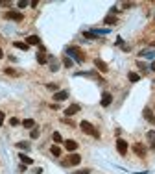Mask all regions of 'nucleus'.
Returning a JSON list of instances; mask_svg holds the SVG:
<instances>
[{
	"instance_id": "58836bf2",
	"label": "nucleus",
	"mask_w": 155,
	"mask_h": 174,
	"mask_svg": "<svg viewBox=\"0 0 155 174\" xmlns=\"http://www.w3.org/2000/svg\"><path fill=\"white\" fill-rule=\"evenodd\" d=\"M4 58V52H2V48H0V59H2Z\"/></svg>"
},
{
	"instance_id": "412c9836",
	"label": "nucleus",
	"mask_w": 155,
	"mask_h": 174,
	"mask_svg": "<svg viewBox=\"0 0 155 174\" xmlns=\"http://www.w3.org/2000/svg\"><path fill=\"white\" fill-rule=\"evenodd\" d=\"M22 126L24 128H35V121H33V118H24V121H22Z\"/></svg>"
},
{
	"instance_id": "7c9ffc66",
	"label": "nucleus",
	"mask_w": 155,
	"mask_h": 174,
	"mask_svg": "<svg viewBox=\"0 0 155 174\" xmlns=\"http://www.w3.org/2000/svg\"><path fill=\"white\" fill-rule=\"evenodd\" d=\"M52 137H54V141H55V143H63V137H61L57 132H54V135H52Z\"/></svg>"
},
{
	"instance_id": "ddd939ff",
	"label": "nucleus",
	"mask_w": 155,
	"mask_h": 174,
	"mask_svg": "<svg viewBox=\"0 0 155 174\" xmlns=\"http://www.w3.org/2000/svg\"><path fill=\"white\" fill-rule=\"evenodd\" d=\"M48 61H50V70H52V72H57V70H59V61L55 59L54 56H50Z\"/></svg>"
},
{
	"instance_id": "9d476101",
	"label": "nucleus",
	"mask_w": 155,
	"mask_h": 174,
	"mask_svg": "<svg viewBox=\"0 0 155 174\" xmlns=\"http://www.w3.org/2000/svg\"><path fill=\"white\" fill-rule=\"evenodd\" d=\"M63 145H65V148L69 150V152H74L76 148H78V143L74 139H66V141H63Z\"/></svg>"
},
{
	"instance_id": "f257e3e1",
	"label": "nucleus",
	"mask_w": 155,
	"mask_h": 174,
	"mask_svg": "<svg viewBox=\"0 0 155 174\" xmlns=\"http://www.w3.org/2000/svg\"><path fill=\"white\" fill-rule=\"evenodd\" d=\"M66 56H72V59L78 61V63L85 61V52L80 46H69V48H66Z\"/></svg>"
},
{
	"instance_id": "4c0bfd02",
	"label": "nucleus",
	"mask_w": 155,
	"mask_h": 174,
	"mask_svg": "<svg viewBox=\"0 0 155 174\" xmlns=\"http://www.w3.org/2000/svg\"><path fill=\"white\" fill-rule=\"evenodd\" d=\"M150 69H151V70H153V72H155V61H153V63H151V65H150Z\"/></svg>"
},
{
	"instance_id": "cd10ccee",
	"label": "nucleus",
	"mask_w": 155,
	"mask_h": 174,
	"mask_svg": "<svg viewBox=\"0 0 155 174\" xmlns=\"http://www.w3.org/2000/svg\"><path fill=\"white\" fill-rule=\"evenodd\" d=\"M137 67H139V69H140L144 74L148 72V65H146V63H142V61H137Z\"/></svg>"
},
{
	"instance_id": "2eb2a0df",
	"label": "nucleus",
	"mask_w": 155,
	"mask_h": 174,
	"mask_svg": "<svg viewBox=\"0 0 155 174\" xmlns=\"http://www.w3.org/2000/svg\"><path fill=\"white\" fill-rule=\"evenodd\" d=\"M26 43H28V45H39L41 39H39L37 35H28V37H26Z\"/></svg>"
},
{
	"instance_id": "5701e85b",
	"label": "nucleus",
	"mask_w": 155,
	"mask_h": 174,
	"mask_svg": "<svg viewBox=\"0 0 155 174\" xmlns=\"http://www.w3.org/2000/svg\"><path fill=\"white\" fill-rule=\"evenodd\" d=\"M127 78H129V82L135 83V82H139V80H140V76H139L137 72H129V74H127Z\"/></svg>"
},
{
	"instance_id": "f704fd0d",
	"label": "nucleus",
	"mask_w": 155,
	"mask_h": 174,
	"mask_svg": "<svg viewBox=\"0 0 155 174\" xmlns=\"http://www.w3.org/2000/svg\"><path fill=\"white\" fill-rule=\"evenodd\" d=\"M63 122H65V124H69V126H72V128H74V122L70 121V118H63Z\"/></svg>"
},
{
	"instance_id": "2f4dec72",
	"label": "nucleus",
	"mask_w": 155,
	"mask_h": 174,
	"mask_svg": "<svg viewBox=\"0 0 155 174\" xmlns=\"http://www.w3.org/2000/svg\"><path fill=\"white\" fill-rule=\"evenodd\" d=\"M72 174H91V169H81V170H76Z\"/></svg>"
},
{
	"instance_id": "f03ea898",
	"label": "nucleus",
	"mask_w": 155,
	"mask_h": 174,
	"mask_svg": "<svg viewBox=\"0 0 155 174\" xmlns=\"http://www.w3.org/2000/svg\"><path fill=\"white\" fill-rule=\"evenodd\" d=\"M80 128H81V132H83V134L92 135L94 139H100V132H98V130H96L91 122H89V121H81V122H80Z\"/></svg>"
},
{
	"instance_id": "6e6552de",
	"label": "nucleus",
	"mask_w": 155,
	"mask_h": 174,
	"mask_svg": "<svg viewBox=\"0 0 155 174\" xmlns=\"http://www.w3.org/2000/svg\"><path fill=\"white\" fill-rule=\"evenodd\" d=\"M111 102H113V94H111V93H104V94H102V100H100V104H102L104 107H107V106H111Z\"/></svg>"
},
{
	"instance_id": "9b49d317",
	"label": "nucleus",
	"mask_w": 155,
	"mask_h": 174,
	"mask_svg": "<svg viewBox=\"0 0 155 174\" xmlns=\"http://www.w3.org/2000/svg\"><path fill=\"white\" fill-rule=\"evenodd\" d=\"M69 98V91H57L54 93V100L55 102H61V100H66Z\"/></svg>"
},
{
	"instance_id": "6ab92c4d",
	"label": "nucleus",
	"mask_w": 155,
	"mask_h": 174,
	"mask_svg": "<svg viewBox=\"0 0 155 174\" xmlns=\"http://www.w3.org/2000/svg\"><path fill=\"white\" fill-rule=\"evenodd\" d=\"M13 45H15V46H17L19 50H24V52H26V50L30 48V45H28V43H20V41H15Z\"/></svg>"
},
{
	"instance_id": "b1692460",
	"label": "nucleus",
	"mask_w": 155,
	"mask_h": 174,
	"mask_svg": "<svg viewBox=\"0 0 155 174\" xmlns=\"http://www.w3.org/2000/svg\"><path fill=\"white\" fill-rule=\"evenodd\" d=\"M17 148H20V150H30V143H26V141H20V143H17Z\"/></svg>"
},
{
	"instance_id": "393cba45",
	"label": "nucleus",
	"mask_w": 155,
	"mask_h": 174,
	"mask_svg": "<svg viewBox=\"0 0 155 174\" xmlns=\"http://www.w3.org/2000/svg\"><path fill=\"white\" fill-rule=\"evenodd\" d=\"M72 63H74V61H72L69 56H65V58H63V65H65L66 69H70V67H72Z\"/></svg>"
},
{
	"instance_id": "a878e982",
	"label": "nucleus",
	"mask_w": 155,
	"mask_h": 174,
	"mask_svg": "<svg viewBox=\"0 0 155 174\" xmlns=\"http://www.w3.org/2000/svg\"><path fill=\"white\" fill-rule=\"evenodd\" d=\"M50 152H52V156H55V158H59V156H61V148H59V146H52Z\"/></svg>"
},
{
	"instance_id": "c756f323",
	"label": "nucleus",
	"mask_w": 155,
	"mask_h": 174,
	"mask_svg": "<svg viewBox=\"0 0 155 174\" xmlns=\"http://www.w3.org/2000/svg\"><path fill=\"white\" fill-rule=\"evenodd\" d=\"M46 89H50V91H54V93H57L59 85H57V83H46Z\"/></svg>"
},
{
	"instance_id": "bb28decb",
	"label": "nucleus",
	"mask_w": 155,
	"mask_h": 174,
	"mask_svg": "<svg viewBox=\"0 0 155 174\" xmlns=\"http://www.w3.org/2000/svg\"><path fill=\"white\" fill-rule=\"evenodd\" d=\"M4 72H6L7 76H19V72H17L15 69H11V67H6V69H4Z\"/></svg>"
},
{
	"instance_id": "f8f14e48",
	"label": "nucleus",
	"mask_w": 155,
	"mask_h": 174,
	"mask_svg": "<svg viewBox=\"0 0 155 174\" xmlns=\"http://www.w3.org/2000/svg\"><path fill=\"white\" fill-rule=\"evenodd\" d=\"M144 118H146L148 122L155 124V115H153V111L150 110V107H144Z\"/></svg>"
},
{
	"instance_id": "39448f33",
	"label": "nucleus",
	"mask_w": 155,
	"mask_h": 174,
	"mask_svg": "<svg viewBox=\"0 0 155 174\" xmlns=\"http://www.w3.org/2000/svg\"><path fill=\"white\" fill-rule=\"evenodd\" d=\"M116 150H118V154L120 156H126L127 154V143H126V141L124 139H116Z\"/></svg>"
},
{
	"instance_id": "423d86ee",
	"label": "nucleus",
	"mask_w": 155,
	"mask_h": 174,
	"mask_svg": "<svg viewBox=\"0 0 155 174\" xmlns=\"http://www.w3.org/2000/svg\"><path fill=\"white\" fill-rule=\"evenodd\" d=\"M133 152H135V154L139 156V158H146V146H144L142 143H135V145H133Z\"/></svg>"
},
{
	"instance_id": "7ed1b4c3",
	"label": "nucleus",
	"mask_w": 155,
	"mask_h": 174,
	"mask_svg": "<svg viewBox=\"0 0 155 174\" xmlns=\"http://www.w3.org/2000/svg\"><path fill=\"white\" fill-rule=\"evenodd\" d=\"M80 161H81V156L80 154H70L69 158L63 161V165L65 167H74V165H80Z\"/></svg>"
},
{
	"instance_id": "72a5a7b5",
	"label": "nucleus",
	"mask_w": 155,
	"mask_h": 174,
	"mask_svg": "<svg viewBox=\"0 0 155 174\" xmlns=\"http://www.w3.org/2000/svg\"><path fill=\"white\" fill-rule=\"evenodd\" d=\"M26 6H28V2H24V0H20V2H19V8H20V9H24Z\"/></svg>"
},
{
	"instance_id": "4be33fe9",
	"label": "nucleus",
	"mask_w": 155,
	"mask_h": 174,
	"mask_svg": "<svg viewBox=\"0 0 155 174\" xmlns=\"http://www.w3.org/2000/svg\"><path fill=\"white\" fill-rule=\"evenodd\" d=\"M39 135H41V130H39L37 126H35V128H31V132H30V137H31V139H37Z\"/></svg>"
},
{
	"instance_id": "f3484780",
	"label": "nucleus",
	"mask_w": 155,
	"mask_h": 174,
	"mask_svg": "<svg viewBox=\"0 0 155 174\" xmlns=\"http://www.w3.org/2000/svg\"><path fill=\"white\" fill-rule=\"evenodd\" d=\"M19 159H20L22 163H24V165H31V163H33V159H31L30 156H26V154H20V156H19Z\"/></svg>"
},
{
	"instance_id": "c9c22d12",
	"label": "nucleus",
	"mask_w": 155,
	"mask_h": 174,
	"mask_svg": "<svg viewBox=\"0 0 155 174\" xmlns=\"http://www.w3.org/2000/svg\"><path fill=\"white\" fill-rule=\"evenodd\" d=\"M4 124V111H0V126Z\"/></svg>"
},
{
	"instance_id": "dca6fc26",
	"label": "nucleus",
	"mask_w": 155,
	"mask_h": 174,
	"mask_svg": "<svg viewBox=\"0 0 155 174\" xmlns=\"http://www.w3.org/2000/svg\"><path fill=\"white\" fill-rule=\"evenodd\" d=\"M104 24H107V26L116 24V17H115V15H107V17L104 19Z\"/></svg>"
},
{
	"instance_id": "0eeeda50",
	"label": "nucleus",
	"mask_w": 155,
	"mask_h": 174,
	"mask_svg": "<svg viewBox=\"0 0 155 174\" xmlns=\"http://www.w3.org/2000/svg\"><path fill=\"white\" fill-rule=\"evenodd\" d=\"M94 67H96V69H98L100 72H107V70H109L107 63H105V61H102L100 58H96V59H94Z\"/></svg>"
},
{
	"instance_id": "aec40b11",
	"label": "nucleus",
	"mask_w": 155,
	"mask_h": 174,
	"mask_svg": "<svg viewBox=\"0 0 155 174\" xmlns=\"http://www.w3.org/2000/svg\"><path fill=\"white\" fill-rule=\"evenodd\" d=\"M140 56H142V58H148V59H153V58H155V52H153V50H142Z\"/></svg>"
},
{
	"instance_id": "473e14b6",
	"label": "nucleus",
	"mask_w": 155,
	"mask_h": 174,
	"mask_svg": "<svg viewBox=\"0 0 155 174\" xmlns=\"http://www.w3.org/2000/svg\"><path fill=\"white\" fill-rule=\"evenodd\" d=\"M9 124H11V126H17V124H19V118H17V117H13V118L9 121Z\"/></svg>"
},
{
	"instance_id": "20e7f679",
	"label": "nucleus",
	"mask_w": 155,
	"mask_h": 174,
	"mask_svg": "<svg viewBox=\"0 0 155 174\" xmlns=\"http://www.w3.org/2000/svg\"><path fill=\"white\" fill-rule=\"evenodd\" d=\"M6 19H9V20H17V22H20V20L24 19V15H22L20 11H15V9H9V11H6Z\"/></svg>"
},
{
	"instance_id": "1a4fd4ad",
	"label": "nucleus",
	"mask_w": 155,
	"mask_h": 174,
	"mask_svg": "<svg viewBox=\"0 0 155 174\" xmlns=\"http://www.w3.org/2000/svg\"><path fill=\"white\" fill-rule=\"evenodd\" d=\"M80 110H81V107L78 106V104H72V106H69V107L65 110V115H66V117H72V115H76Z\"/></svg>"
},
{
	"instance_id": "4468645a",
	"label": "nucleus",
	"mask_w": 155,
	"mask_h": 174,
	"mask_svg": "<svg viewBox=\"0 0 155 174\" xmlns=\"http://www.w3.org/2000/svg\"><path fill=\"white\" fill-rule=\"evenodd\" d=\"M146 139H148V143H150V146L155 150V132H153V130H151V132H148L146 134Z\"/></svg>"
},
{
	"instance_id": "c85d7f7f",
	"label": "nucleus",
	"mask_w": 155,
	"mask_h": 174,
	"mask_svg": "<svg viewBox=\"0 0 155 174\" xmlns=\"http://www.w3.org/2000/svg\"><path fill=\"white\" fill-rule=\"evenodd\" d=\"M83 37H87V39H98V35L94 34V32H83Z\"/></svg>"
},
{
	"instance_id": "a211bd4d",
	"label": "nucleus",
	"mask_w": 155,
	"mask_h": 174,
	"mask_svg": "<svg viewBox=\"0 0 155 174\" xmlns=\"http://www.w3.org/2000/svg\"><path fill=\"white\" fill-rule=\"evenodd\" d=\"M37 63H39V65H44V63H48V58L44 56V52H39V54H37Z\"/></svg>"
},
{
	"instance_id": "e433bc0d",
	"label": "nucleus",
	"mask_w": 155,
	"mask_h": 174,
	"mask_svg": "<svg viewBox=\"0 0 155 174\" xmlns=\"http://www.w3.org/2000/svg\"><path fill=\"white\" fill-rule=\"evenodd\" d=\"M33 174H42V169H35V170H33Z\"/></svg>"
}]
</instances>
